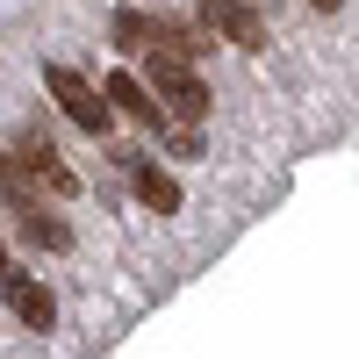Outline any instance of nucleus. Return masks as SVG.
<instances>
[{"instance_id": "f257e3e1", "label": "nucleus", "mask_w": 359, "mask_h": 359, "mask_svg": "<svg viewBox=\"0 0 359 359\" xmlns=\"http://www.w3.org/2000/svg\"><path fill=\"white\" fill-rule=\"evenodd\" d=\"M144 86L165 101L172 123H201V115H208V86L194 79L187 57H172V50H151V79H144Z\"/></svg>"}, {"instance_id": "f03ea898", "label": "nucleus", "mask_w": 359, "mask_h": 359, "mask_svg": "<svg viewBox=\"0 0 359 359\" xmlns=\"http://www.w3.org/2000/svg\"><path fill=\"white\" fill-rule=\"evenodd\" d=\"M43 86H50V101L65 108L86 137H108V130H115V101H108V94H94V86H86L72 65H43Z\"/></svg>"}, {"instance_id": "7ed1b4c3", "label": "nucleus", "mask_w": 359, "mask_h": 359, "mask_svg": "<svg viewBox=\"0 0 359 359\" xmlns=\"http://www.w3.org/2000/svg\"><path fill=\"white\" fill-rule=\"evenodd\" d=\"M0 302H8V309L29 323V331H50V323H57L50 287H43L36 273H22V266H8V259H0Z\"/></svg>"}, {"instance_id": "20e7f679", "label": "nucleus", "mask_w": 359, "mask_h": 359, "mask_svg": "<svg viewBox=\"0 0 359 359\" xmlns=\"http://www.w3.org/2000/svg\"><path fill=\"white\" fill-rule=\"evenodd\" d=\"M101 94L115 101V115H130V123L158 130V137H172V130H180L172 115H165V101H158V94H151V86H144L137 72H108V86H101Z\"/></svg>"}, {"instance_id": "39448f33", "label": "nucleus", "mask_w": 359, "mask_h": 359, "mask_svg": "<svg viewBox=\"0 0 359 359\" xmlns=\"http://www.w3.org/2000/svg\"><path fill=\"white\" fill-rule=\"evenodd\" d=\"M201 22L216 29V36H230L237 50H259L266 43V15L245 8V0H201Z\"/></svg>"}, {"instance_id": "423d86ee", "label": "nucleus", "mask_w": 359, "mask_h": 359, "mask_svg": "<svg viewBox=\"0 0 359 359\" xmlns=\"http://www.w3.org/2000/svg\"><path fill=\"white\" fill-rule=\"evenodd\" d=\"M130 165V187H137V201L144 208H158V216H180V180L172 172H158L151 158H123Z\"/></svg>"}, {"instance_id": "0eeeda50", "label": "nucleus", "mask_w": 359, "mask_h": 359, "mask_svg": "<svg viewBox=\"0 0 359 359\" xmlns=\"http://www.w3.org/2000/svg\"><path fill=\"white\" fill-rule=\"evenodd\" d=\"M22 165L36 172V187H50V194H79V172L50 151V137H29V144H22Z\"/></svg>"}, {"instance_id": "6e6552de", "label": "nucleus", "mask_w": 359, "mask_h": 359, "mask_svg": "<svg viewBox=\"0 0 359 359\" xmlns=\"http://www.w3.org/2000/svg\"><path fill=\"white\" fill-rule=\"evenodd\" d=\"M0 194L15 201V216H29V208H43V201H36V172H29V165H22L15 151H0Z\"/></svg>"}, {"instance_id": "1a4fd4ad", "label": "nucleus", "mask_w": 359, "mask_h": 359, "mask_svg": "<svg viewBox=\"0 0 359 359\" xmlns=\"http://www.w3.org/2000/svg\"><path fill=\"white\" fill-rule=\"evenodd\" d=\"M115 43H123V50H151L158 43V22L137 15V8H115Z\"/></svg>"}, {"instance_id": "9d476101", "label": "nucleus", "mask_w": 359, "mask_h": 359, "mask_svg": "<svg viewBox=\"0 0 359 359\" xmlns=\"http://www.w3.org/2000/svg\"><path fill=\"white\" fill-rule=\"evenodd\" d=\"M22 237H29V245H43V252H65V245H72V230L57 223V216H43V208H29V216H22Z\"/></svg>"}, {"instance_id": "9b49d317", "label": "nucleus", "mask_w": 359, "mask_h": 359, "mask_svg": "<svg viewBox=\"0 0 359 359\" xmlns=\"http://www.w3.org/2000/svg\"><path fill=\"white\" fill-rule=\"evenodd\" d=\"M309 8H338V0H309Z\"/></svg>"}]
</instances>
